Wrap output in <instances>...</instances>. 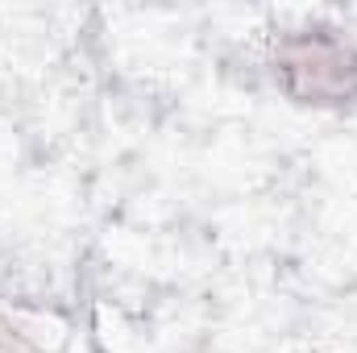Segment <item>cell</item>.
<instances>
[{"mask_svg": "<svg viewBox=\"0 0 357 353\" xmlns=\"http://www.w3.org/2000/svg\"><path fill=\"white\" fill-rule=\"evenodd\" d=\"M266 71L295 108L357 112V33L328 17L282 25L266 46Z\"/></svg>", "mask_w": 357, "mask_h": 353, "instance_id": "obj_1", "label": "cell"}, {"mask_svg": "<svg viewBox=\"0 0 357 353\" xmlns=\"http://www.w3.org/2000/svg\"><path fill=\"white\" fill-rule=\"evenodd\" d=\"M0 353H46L25 329H17L13 320L0 316Z\"/></svg>", "mask_w": 357, "mask_h": 353, "instance_id": "obj_2", "label": "cell"}]
</instances>
